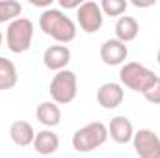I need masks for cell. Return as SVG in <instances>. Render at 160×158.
Here are the masks:
<instances>
[{
  "label": "cell",
  "instance_id": "cell-1",
  "mask_svg": "<svg viewBox=\"0 0 160 158\" xmlns=\"http://www.w3.org/2000/svg\"><path fill=\"white\" fill-rule=\"evenodd\" d=\"M39 28L58 45H67L77 37V24L62 9L48 7L39 15Z\"/></svg>",
  "mask_w": 160,
  "mask_h": 158
},
{
  "label": "cell",
  "instance_id": "cell-2",
  "mask_svg": "<svg viewBox=\"0 0 160 158\" xmlns=\"http://www.w3.org/2000/svg\"><path fill=\"white\" fill-rule=\"evenodd\" d=\"M119 80H121V86L143 95L158 80V77L149 67H145V65H142L138 62H127L119 69Z\"/></svg>",
  "mask_w": 160,
  "mask_h": 158
},
{
  "label": "cell",
  "instance_id": "cell-3",
  "mask_svg": "<svg viewBox=\"0 0 160 158\" xmlns=\"http://www.w3.org/2000/svg\"><path fill=\"white\" fill-rule=\"evenodd\" d=\"M108 140V126L101 121L88 123L73 134V149L77 153H91Z\"/></svg>",
  "mask_w": 160,
  "mask_h": 158
},
{
  "label": "cell",
  "instance_id": "cell-4",
  "mask_svg": "<svg viewBox=\"0 0 160 158\" xmlns=\"http://www.w3.org/2000/svg\"><path fill=\"white\" fill-rule=\"evenodd\" d=\"M34 39V22L26 17H19L8 24L6 45L13 54H22L32 47Z\"/></svg>",
  "mask_w": 160,
  "mask_h": 158
},
{
  "label": "cell",
  "instance_id": "cell-5",
  "mask_svg": "<svg viewBox=\"0 0 160 158\" xmlns=\"http://www.w3.org/2000/svg\"><path fill=\"white\" fill-rule=\"evenodd\" d=\"M48 91H50V99L52 102L56 104H69L77 99V93H78V80L77 75L69 69H63L60 73H56L52 80H50V86H48Z\"/></svg>",
  "mask_w": 160,
  "mask_h": 158
},
{
  "label": "cell",
  "instance_id": "cell-6",
  "mask_svg": "<svg viewBox=\"0 0 160 158\" xmlns=\"http://www.w3.org/2000/svg\"><path fill=\"white\" fill-rule=\"evenodd\" d=\"M77 21H78V26L82 32L97 34L102 28L104 15H102V9L97 2L88 0V2H82L80 7L77 9Z\"/></svg>",
  "mask_w": 160,
  "mask_h": 158
},
{
  "label": "cell",
  "instance_id": "cell-7",
  "mask_svg": "<svg viewBox=\"0 0 160 158\" xmlns=\"http://www.w3.org/2000/svg\"><path fill=\"white\" fill-rule=\"evenodd\" d=\"M132 145L140 158H160V138L149 128H140L134 132Z\"/></svg>",
  "mask_w": 160,
  "mask_h": 158
},
{
  "label": "cell",
  "instance_id": "cell-8",
  "mask_svg": "<svg viewBox=\"0 0 160 158\" xmlns=\"http://www.w3.org/2000/svg\"><path fill=\"white\" fill-rule=\"evenodd\" d=\"M71 62V50L67 45H50L43 52V63L48 71H63Z\"/></svg>",
  "mask_w": 160,
  "mask_h": 158
},
{
  "label": "cell",
  "instance_id": "cell-9",
  "mask_svg": "<svg viewBox=\"0 0 160 158\" xmlns=\"http://www.w3.org/2000/svg\"><path fill=\"white\" fill-rule=\"evenodd\" d=\"M125 99L123 86L118 82H106L97 89V102L104 110H116Z\"/></svg>",
  "mask_w": 160,
  "mask_h": 158
},
{
  "label": "cell",
  "instance_id": "cell-10",
  "mask_svg": "<svg viewBox=\"0 0 160 158\" xmlns=\"http://www.w3.org/2000/svg\"><path fill=\"white\" fill-rule=\"evenodd\" d=\"M101 60L106 65H123L128 56V47L118 39H108L101 45Z\"/></svg>",
  "mask_w": 160,
  "mask_h": 158
},
{
  "label": "cell",
  "instance_id": "cell-11",
  "mask_svg": "<svg viewBox=\"0 0 160 158\" xmlns=\"http://www.w3.org/2000/svg\"><path fill=\"white\" fill-rule=\"evenodd\" d=\"M108 136L116 141V143H128L134 138V126L130 123V119L125 116H116L114 119H110L108 125Z\"/></svg>",
  "mask_w": 160,
  "mask_h": 158
},
{
  "label": "cell",
  "instance_id": "cell-12",
  "mask_svg": "<svg viewBox=\"0 0 160 158\" xmlns=\"http://www.w3.org/2000/svg\"><path fill=\"white\" fill-rule=\"evenodd\" d=\"M36 134L38 132L34 130V126L28 121H22V119L13 121L11 126H9V138H11V141L17 147H28V145H32L34 140H36Z\"/></svg>",
  "mask_w": 160,
  "mask_h": 158
},
{
  "label": "cell",
  "instance_id": "cell-13",
  "mask_svg": "<svg viewBox=\"0 0 160 158\" xmlns=\"http://www.w3.org/2000/svg\"><path fill=\"white\" fill-rule=\"evenodd\" d=\"M34 149L36 153H39L43 156H48V155H54L60 147V138L58 134L52 130V128H43L36 134V140H34Z\"/></svg>",
  "mask_w": 160,
  "mask_h": 158
},
{
  "label": "cell",
  "instance_id": "cell-14",
  "mask_svg": "<svg viewBox=\"0 0 160 158\" xmlns=\"http://www.w3.org/2000/svg\"><path fill=\"white\" fill-rule=\"evenodd\" d=\"M114 30H116V39L127 45V43H130V41H134L138 37V34H140V22L134 17H130V15H123V17L118 19Z\"/></svg>",
  "mask_w": 160,
  "mask_h": 158
},
{
  "label": "cell",
  "instance_id": "cell-15",
  "mask_svg": "<svg viewBox=\"0 0 160 158\" xmlns=\"http://www.w3.org/2000/svg\"><path fill=\"white\" fill-rule=\"evenodd\" d=\"M36 117H38V121H39L43 126L54 128V126H58L62 123V110H60V106L56 102L47 101V102H41L39 106H38Z\"/></svg>",
  "mask_w": 160,
  "mask_h": 158
},
{
  "label": "cell",
  "instance_id": "cell-16",
  "mask_svg": "<svg viewBox=\"0 0 160 158\" xmlns=\"http://www.w3.org/2000/svg\"><path fill=\"white\" fill-rule=\"evenodd\" d=\"M17 67L11 60L0 56V91H8V89H13L17 86Z\"/></svg>",
  "mask_w": 160,
  "mask_h": 158
},
{
  "label": "cell",
  "instance_id": "cell-17",
  "mask_svg": "<svg viewBox=\"0 0 160 158\" xmlns=\"http://www.w3.org/2000/svg\"><path fill=\"white\" fill-rule=\"evenodd\" d=\"M21 13H22L21 2H17V0H0V24L19 19Z\"/></svg>",
  "mask_w": 160,
  "mask_h": 158
},
{
  "label": "cell",
  "instance_id": "cell-18",
  "mask_svg": "<svg viewBox=\"0 0 160 158\" xmlns=\"http://www.w3.org/2000/svg\"><path fill=\"white\" fill-rule=\"evenodd\" d=\"M102 15H110V17H123L125 9L128 7L127 0H102L101 4Z\"/></svg>",
  "mask_w": 160,
  "mask_h": 158
},
{
  "label": "cell",
  "instance_id": "cell-19",
  "mask_svg": "<svg viewBox=\"0 0 160 158\" xmlns=\"http://www.w3.org/2000/svg\"><path fill=\"white\" fill-rule=\"evenodd\" d=\"M143 97H145V101L151 102V104H160V77H158V80L143 93Z\"/></svg>",
  "mask_w": 160,
  "mask_h": 158
},
{
  "label": "cell",
  "instance_id": "cell-20",
  "mask_svg": "<svg viewBox=\"0 0 160 158\" xmlns=\"http://www.w3.org/2000/svg\"><path fill=\"white\" fill-rule=\"evenodd\" d=\"M80 0H60V6L63 9H78L80 7Z\"/></svg>",
  "mask_w": 160,
  "mask_h": 158
},
{
  "label": "cell",
  "instance_id": "cell-21",
  "mask_svg": "<svg viewBox=\"0 0 160 158\" xmlns=\"http://www.w3.org/2000/svg\"><path fill=\"white\" fill-rule=\"evenodd\" d=\"M30 4L32 6H39V7H50L52 6V0H30Z\"/></svg>",
  "mask_w": 160,
  "mask_h": 158
},
{
  "label": "cell",
  "instance_id": "cell-22",
  "mask_svg": "<svg viewBox=\"0 0 160 158\" xmlns=\"http://www.w3.org/2000/svg\"><path fill=\"white\" fill-rule=\"evenodd\" d=\"M2 41H4V36H2V32H0V47H2Z\"/></svg>",
  "mask_w": 160,
  "mask_h": 158
},
{
  "label": "cell",
  "instance_id": "cell-23",
  "mask_svg": "<svg viewBox=\"0 0 160 158\" xmlns=\"http://www.w3.org/2000/svg\"><path fill=\"white\" fill-rule=\"evenodd\" d=\"M157 62H158V65H160V50H158V54H157Z\"/></svg>",
  "mask_w": 160,
  "mask_h": 158
}]
</instances>
